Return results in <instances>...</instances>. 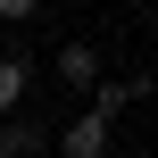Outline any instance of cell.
Wrapping results in <instances>:
<instances>
[{
    "instance_id": "1",
    "label": "cell",
    "mask_w": 158,
    "mask_h": 158,
    "mask_svg": "<svg viewBox=\"0 0 158 158\" xmlns=\"http://www.w3.org/2000/svg\"><path fill=\"white\" fill-rule=\"evenodd\" d=\"M158 92V75L150 67H133V75H100V83H92V92H83V108H92V117H108V125H117V117H125V108H133V100H150Z\"/></svg>"
},
{
    "instance_id": "2",
    "label": "cell",
    "mask_w": 158,
    "mask_h": 158,
    "mask_svg": "<svg viewBox=\"0 0 158 158\" xmlns=\"http://www.w3.org/2000/svg\"><path fill=\"white\" fill-rule=\"evenodd\" d=\"M50 158H108V117H92V108H75L58 133H50Z\"/></svg>"
},
{
    "instance_id": "3",
    "label": "cell",
    "mask_w": 158,
    "mask_h": 158,
    "mask_svg": "<svg viewBox=\"0 0 158 158\" xmlns=\"http://www.w3.org/2000/svg\"><path fill=\"white\" fill-rule=\"evenodd\" d=\"M50 75H58L75 100H83V92L108 75V67H100V42H58V50H50Z\"/></svg>"
},
{
    "instance_id": "4",
    "label": "cell",
    "mask_w": 158,
    "mask_h": 158,
    "mask_svg": "<svg viewBox=\"0 0 158 158\" xmlns=\"http://www.w3.org/2000/svg\"><path fill=\"white\" fill-rule=\"evenodd\" d=\"M42 150H50V125H33V117L8 108L0 117V158H42Z\"/></svg>"
},
{
    "instance_id": "5",
    "label": "cell",
    "mask_w": 158,
    "mask_h": 158,
    "mask_svg": "<svg viewBox=\"0 0 158 158\" xmlns=\"http://www.w3.org/2000/svg\"><path fill=\"white\" fill-rule=\"evenodd\" d=\"M25 92H33V58L0 50V117H8V108H25Z\"/></svg>"
},
{
    "instance_id": "6",
    "label": "cell",
    "mask_w": 158,
    "mask_h": 158,
    "mask_svg": "<svg viewBox=\"0 0 158 158\" xmlns=\"http://www.w3.org/2000/svg\"><path fill=\"white\" fill-rule=\"evenodd\" d=\"M42 17V0H0V25H33Z\"/></svg>"
},
{
    "instance_id": "7",
    "label": "cell",
    "mask_w": 158,
    "mask_h": 158,
    "mask_svg": "<svg viewBox=\"0 0 158 158\" xmlns=\"http://www.w3.org/2000/svg\"><path fill=\"white\" fill-rule=\"evenodd\" d=\"M42 158H50V150H42Z\"/></svg>"
}]
</instances>
